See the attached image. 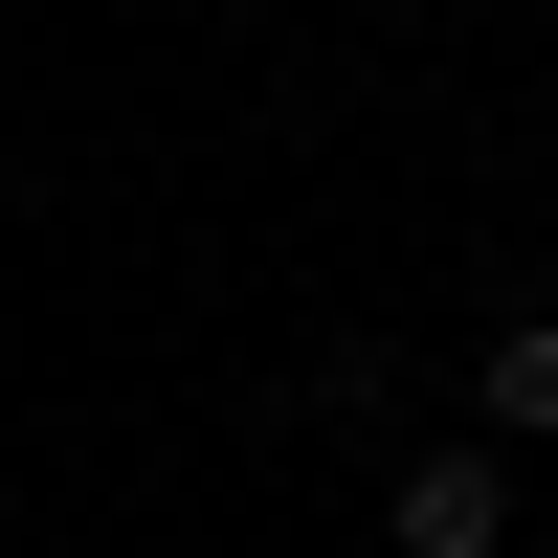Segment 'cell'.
<instances>
[{"mask_svg": "<svg viewBox=\"0 0 558 558\" xmlns=\"http://www.w3.org/2000/svg\"><path fill=\"white\" fill-rule=\"evenodd\" d=\"M470 402H492V447H558V313H514V336L470 357Z\"/></svg>", "mask_w": 558, "mask_h": 558, "instance_id": "2", "label": "cell"}, {"mask_svg": "<svg viewBox=\"0 0 558 558\" xmlns=\"http://www.w3.org/2000/svg\"><path fill=\"white\" fill-rule=\"evenodd\" d=\"M380 536L402 558H514V470H492V447H425V470L380 492Z\"/></svg>", "mask_w": 558, "mask_h": 558, "instance_id": "1", "label": "cell"}]
</instances>
